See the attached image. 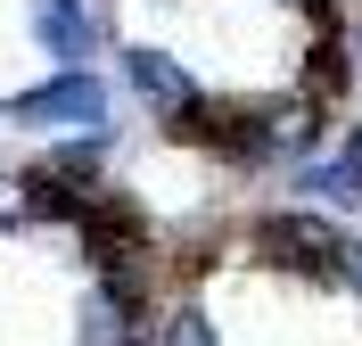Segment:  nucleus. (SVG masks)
<instances>
[{
	"label": "nucleus",
	"instance_id": "nucleus-1",
	"mask_svg": "<svg viewBox=\"0 0 362 346\" xmlns=\"http://www.w3.org/2000/svg\"><path fill=\"white\" fill-rule=\"evenodd\" d=\"M0 115H8L17 132H42V140L107 132V83L83 74V67H66V74H49V83H33V91H17Z\"/></svg>",
	"mask_w": 362,
	"mask_h": 346
},
{
	"label": "nucleus",
	"instance_id": "nucleus-2",
	"mask_svg": "<svg viewBox=\"0 0 362 346\" xmlns=\"http://www.w3.org/2000/svg\"><path fill=\"white\" fill-rule=\"evenodd\" d=\"M124 83H132V99L148 115H165V124H189V115H198V83H189V67H181L173 50L132 42L124 50Z\"/></svg>",
	"mask_w": 362,
	"mask_h": 346
},
{
	"label": "nucleus",
	"instance_id": "nucleus-3",
	"mask_svg": "<svg viewBox=\"0 0 362 346\" xmlns=\"http://www.w3.org/2000/svg\"><path fill=\"white\" fill-rule=\"evenodd\" d=\"M255 248L272 255V264H296V272H338V223H321V214H272V223H255Z\"/></svg>",
	"mask_w": 362,
	"mask_h": 346
},
{
	"label": "nucleus",
	"instance_id": "nucleus-4",
	"mask_svg": "<svg viewBox=\"0 0 362 346\" xmlns=\"http://www.w3.org/2000/svg\"><path fill=\"white\" fill-rule=\"evenodd\" d=\"M25 25H33V42L58 67H83L90 50H99V17H90L83 0H25Z\"/></svg>",
	"mask_w": 362,
	"mask_h": 346
},
{
	"label": "nucleus",
	"instance_id": "nucleus-5",
	"mask_svg": "<svg viewBox=\"0 0 362 346\" xmlns=\"http://www.w3.org/2000/svg\"><path fill=\"white\" fill-rule=\"evenodd\" d=\"M305 190H313V198H329V207H362V157L305 165Z\"/></svg>",
	"mask_w": 362,
	"mask_h": 346
},
{
	"label": "nucleus",
	"instance_id": "nucleus-6",
	"mask_svg": "<svg viewBox=\"0 0 362 346\" xmlns=\"http://www.w3.org/2000/svg\"><path fill=\"white\" fill-rule=\"evenodd\" d=\"M157 346H223V338H214V322H206L198 305H173L157 322Z\"/></svg>",
	"mask_w": 362,
	"mask_h": 346
},
{
	"label": "nucleus",
	"instance_id": "nucleus-7",
	"mask_svg": "<svg viewBox=\"0 0 362 346\" xmlns=\"http://www.w3.org/2000/svg\"><path fill=\"white\" fill-rule=\"evenodd\" d=\"M17 223H33V214H25V173H0V239Z\"/></svg>",
	"mask_w": 362,
	"mask_h": 346
},
{
	"label": "nucleus",
	"instance_id": "nucleus-8",
	"mask_svg": "<svg viewBox=\"0 0 362 346\" xmlns=\"http://www.w3.org/2000/svg\"><path fill=\"white\" fill-rule=\"evenodd\" d=\"M338 272H346V280L362 289V239H346V248H338Z\"/></svg>",
	"mask_w": 362,
	"mask_h": 346
},
{
	"label": "nucleus",
	"instance_id": "nucleus-9",
	"mask_svg": "<svg viewBox=\"0 0 362 346\" xmlns=\"http://www.w3.org/2000/svg\"><path fill=\"white\" fill-rule=\"evenodd\" d=\"M280 8H305V0H280Z\"/></svg>",
	"mask_w": 362,
	"mask_h": 346
}]
</instances>
